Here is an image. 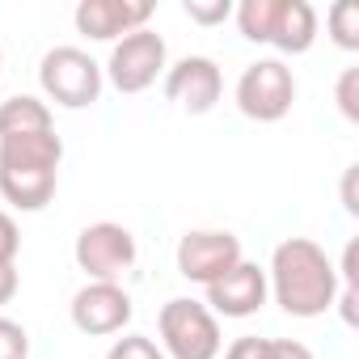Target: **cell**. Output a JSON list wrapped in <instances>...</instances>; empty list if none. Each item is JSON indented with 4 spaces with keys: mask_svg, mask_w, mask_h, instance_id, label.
I'll use <instances>...</instances> for the list:
<instances>
[{
    "mask_svg": "<svg viewBox=\"0 0 359 359\" xmlns=\"http://www.w3.org/2000/svg\"><path fill=\"white\" fill-rule=\"evenodd\" d=\"M18 250H22L18 220L9 212H0V262H18Z\"/></svg>",
    "mask_w": 359,
    "mask_h": 359,
    "instance_id": "obj_21",
    "label": "cell"
},
{
    "mask_svg": "<svg viewBox=\"0 0 359 359\" xmlns=\"http://www.w3.org/2000/svg\"><path fill=\"white\" fill-rule=\"evenodd\" d=\"M313 43H317V9L309 0H279L266 47H275L283 55H304Z\"/></svg>",
    "mask_w": 359,
    "mask_h": 359,
    "instance_id": "obj_13",
    "label": "cell"
},
{
    "mask_svg": "<svg viewBox=\"0 0 359 359\" xmlns=\"http://www.w3.org/2000/svg\"><path fill=\"white\" fill-rule=\"evenodd\" d=\"M135 237L131 229L114 224V220H97V224H85L76 233V245H72V258L76 266L89 275V283H118L131 266H135Z\"/></svg>",
    "mask_w": 359,
    "mask_h": 359,
    "instance_id": "obj_6",
    "label": "cell"
},
{
    "mask_svg": "<svg viewBox=\"0 0 359 359\" xmlns=\"http://www.w3.org/2000/svg\"><path fill=\"white\" fill-rule=\"evenodd\" d=\"M39 85L47 93V102L64 106V110H85L102 97V64L81 51V47H51L39 64Z\"/></svg>",
    "mask_w": 359,
    "mask_h": 359,
    "instance_id": "obj_4",
    "label": "cell"
},
{
    "mask_svg": "<svg viewBox=\"0 0 359 359\" xmlns=\"http://www.w3.org/2000/svg\"><path fill=\"white\" fill-rule=\"evenodd\" d=\"M156 334H161L165 359H220V351H224L216 313L191 296H173L161 304Z\"/></svg>",
    "mask_w": 359,
    "mask_h": 359,
    "instance_id": "obj_3",
    "label": "cell"
},
{
    "mask_svg": "<svg viewBox=\"0 0 359 359\" xmlns=\"http://www.w3.org/2000/svg\"><path fill=\"white\" fill-rule=\"evenodd\" d=\"M131 313H135V304H131L123 283H85L72 296V325L81 334H89V338L123 334Z\"/></svg>",
    "mask_w": 359,
    "mask_h": 359,
    "instance_id": "obj_9",
    "label": "cell"
},
{
    "mask_svg": "<svg viewBox=\"0 0 359 359\" xmlns=\"http://www.w3.org/2000/svg\"><path fill=\"white\" fill-rule=\"evenodd\" d=\"M152 5L148 0H81L72 22L85 39L93 43H118L131 30H144L152 22Z\"/></svg>",
    "mask_w": 359,
    "mask_h": 359,
    "instance_id": "obj_12",
    "label": "cell"
},
{
    "mask_svg": "<svg viewBox=\"0 0 359 359\" xmlns=\"http://www.w3.org/2000/svg\"><path fill=\"white\" fill-rule=\"evenodd\" d=\"M43 127H55L51 118V106L34 93H13L0 102V135L9 131H43Z\"/></svg>",
    "mask_w": 359,
    "mask_h": 359,
    "instance_id": "obj_14",
    "label": "cell"
},
{
    "mask_svg": "<svg viewBox=\"0 0 359 359\" xmlns=\"http://www.w3.org/2000/svg\"><path fill=\"white\" fill-rule=\"evenodd\" d=\"M224 359H313V351L296 338H258V334H241L229 342Z\"/></svg>",
    "mask_w": 359,
    "mask_h": 359,
    "instance_id": "obj_15",
    "label": "cell"
},
{
    "mask_svg": "<svg viewBox=\"0 0 359 359\" xmlns=\"http://www.w3.org/2000/svg\"><path fill=\"white\" fill-rule=\"evenodd\" d=\"M266 287L287 317H321L338 300V271L313 237H287L275 245Z\"/></svg>",
    "mask_w": 359,
    "mask_h": 359,
    "instance_id": "obj_1",
    "label": "cell"
},
{
    "mask_svg": "<svg viewBox=\"0 0 359 359\" xmlns=\"http://www.w3.org/2000/svg\"><path fill=\"white\" fill-rule=\"evenodd\" d=\"M334 102L342 110L346 123H359V68H346L334 85Z\"/></svg>",
    "mask_w": 359,
    "mask_h": 359,
    "instance_id": "obj_18",
    "label": "cell"
},
{
    "mask_svg": "<svg viewBox=\"0 0 359 359\" xmlns=\"http://www.w3.org/2000/svg\"><path fill=\"white\" fill-rule=\"evenodd\" d=\"M165 97L177 102L187 114H208L224 97V72L208 55H187L165 68Z\"/></svg>",
    "mask_w": 359,
    "mask_h": 359,
    "instance_id": "obj_10",
    "label": "cell"
},
{
    "mask_svg": "<svg viewBox=\"0 0 359 359\" xmlns=\"http://www.w3.org/2000/svg\"><path fill=\"white\" fill-rule=\"evenodd\" d=\"M0 68H5V55H0Z\"/></svg>",
    "mask_w": 359,
    "mask_h": 359,
    "instance_id": "obj_25",
    "label": "cell"
},
{
    "mask_svg": "<svg viewBox=\"0 0 359 359\" xmlns=\"http://www.w3.org/2000/svg\"><path fill=\"white\" fill-rule=\"evenodd\" d=\"M325 26H330V39L342 51H359V5H355V0H338V5H330Z\"/></svg>",
    "mask_w": 359,
    "mask_h": 359,
    "instance_id": "obj_16",
    "label": "cell"
},
{
    "mask_svg": "<svg viewBox=\"0 0 359 359\" xmlns=\"http://www.w3.org/2000/svg\"><path fill=\"white\" fill-rule=\"evenodd\" d=\"M208 292V309L216 313V317H233V321H241V317H254L262 304H266V296H271V287H266V271L258 266V262H237L229 275H220L216 283H208L203 287Z\"/></svg>",
    "mask_w": 359,
    "mask_h": 359,
    "instance_id": "obj_11",
    "label": "cell"
},
{
    "mask_svg": "<svg viewBox=\"0 0 359 359\" xmlns=\"http://www.w3.org/2000/svg\"><path fill=\"white\" fill-rule=\"evenodd\" d=\"M106 359H165V351L152 338H144V334H123V338H114Z\"/></svg>",
    "mask_w": 359,
    "mask_h": 359,
    "instance_id": "obj_17",
    "label": "cell"
},
{
    "mask_svg": "<svg viewBox=\"0 0 359 359\" xmlns=\"http://www.w3.org/2000/svg\"><path fill=\"white\" fill-rule=\"evenodd\" d=\"M355 177H359V165H351V169L342 173V208H346L351 216H359V199H355Z\"/></svg>",
    "mask_w": 359,
    "mask_h": 359,
    "instance_id": "obj_24",
    "label": "cell"
},
{
    "mask_svg": "<svg viewBox=\"0 0 359 359\" xmlns=\"http://www.w3.org/2000/svg\"><path fill=\"white\" fill-rule=\"evenodd\" d=\"M165 68H169V47H165V39L156 30L144 26V30L123 34L110 47V60H106L102 76H110V85L131 97V93L152 89L156 76H165Z\"/></svg>",
    "mask_w": 359,
    "mask_h": 359,
    "instance_id": "obj_5",
    "label": "cell"
},
{
    "mask_svg": "<svg viewBox=\"0 0 359 359\" xmlns=\"http://www.w3.org/2000/svg\"><path fill=\"white\" fill-rule=\"evenodd\" d=\"M173 258H177V275L208 287L241 262V237L229 229H191L177 241Z\"/></svg>",
    "mask_w": 359,
    "mask_h": 359,
    "instance_id": "obj_8",
    "label": "cell"
},
{
    "mask_svg": "<svg viewBox=\"0 0 359 359\" xmlns=\"http://www.w3.org/2000/svg\"><path fill=\"white\" fill-rule=\"evenodd\" d=\"M64 140L55 127L0 135V195L18 212H43L60 191Z\"/></svg>",
    "mask_w": 359,
    "mask_h": 359,
    "instance_id": "obj_2",
    "label": "cell"
},
{
    "mask_svg": "<svg viewBox=\"0 0 359 359\" xmlns=\"http://www.w3.org/2000/svg\"><path fill=\"white\" fill-rule=\"evenodd\" d=\"M182 13L199 26H220V22L233 18V0H187Z\"/></svg>",
    "mask_w": 359,
    "mask_h": 359,
    "instance_id": "obj_19",
    "label": "cell"
},
{
    "mask_svg": "<svg viewBox=\"0 0 359 359\" xmlns=\"http://www.w3.org/2000/svg\"><path fill=\"white\" fill-rule=\"evenodd\" d=\"M26 355H30V334L13 317H0V359H26Z\"/></svg>",
    "mask_w": 359,
    "mask_h": 359,
    "instance_id": "obj_20",
    "label": "cell"
},
{
    "mask_svg": "<svg viewBox=\"0 0 359 359\" xmlns=\"http://www.w3.org/2000/svg\"><path fill=\"white\" fill-rule=\"evenodd\" d=\"M22 279H18V262H0V304H9L18 296Z\"/></svg>",
    "mask_w": 359,
    "mask_h": 359,
    "instance_id": "obj_23",
    "label": "cell"
},
{
    "mask_svg": "<svg viewBox=\"0 0 359 359\" xmlns=\"http://www.w3.org/2000/svg\"><path fill=\"white\" fill-rule=\"evenodd\" d=\"M355 262H359V241H346L342 266H334V271H338V287H355V292H359V271H355Z\"/></svg>",
    "mask_w": 359,
    "mask_h": 359,
    "instance_id": "obj_22",
    "label": "cell"
},
{
    "mask_svg": "<svg viewBox=\"0 0 359 359\" xmlns=\"http://www.w3.org/2000/svg\"><path fill=\"white\" fill-rule=\"evenodd\" d=\"M296 76L283 60H254L237 81V110L254 123H279L292 114Z\"/></svg>",
    "mask_w": 359,
    "mask_h": 359,
    "instance_id": "obj_7",
    "label": "cell"
}]
</instances>
